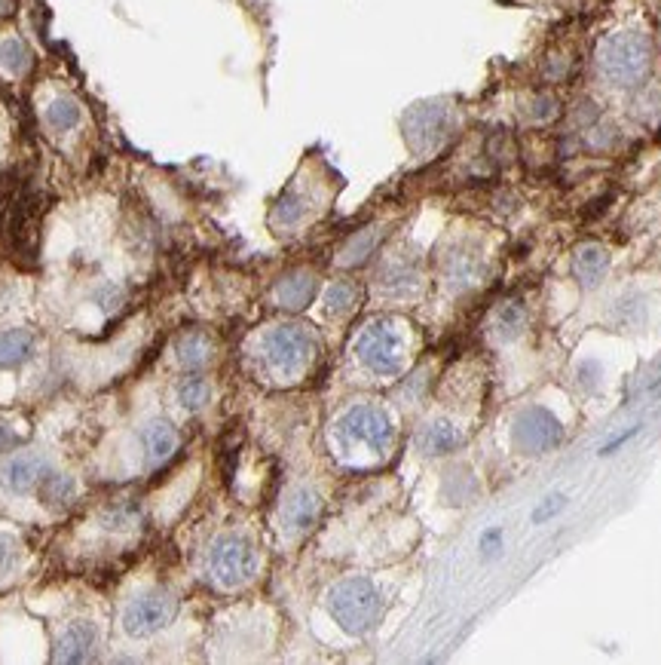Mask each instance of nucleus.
I'll list each match as a JSON object with an SVG mask.
<instances>
[{
  "instance_id": "nucleus-11",
  "label": "nucleus",
  "mask_w": 661,
  "mask_h": 665,
  "mask_svg": "<svg viewBox=\"0 0 661 665\" xmlns=\"http://www.w3.org/2000/svg\"><path fill=\"white\" fill-rule=\"evenodd\" d=\"M95 647H98V629L86 620H77L56 638L53 659L56 662H89L95 656Z\"/></svg>"
},
{
  "instance_id": "nucleus-13",
  "label": "nucleus",
  "mask_w": 661,
  "mask_h": 665,
  "mask_svg": "<svg viewBox=\"0 0 661 665\" xmlns=\"http://www.w3.org/2000/svg\"><path fill=\"white\" fill-rule=\"evenodd\" d=\"M141 445H144V454H147V463H150V466L166 463V460L175 454V448H178L175 426H172L166 417L147 420L144 430H141Z\"/></svg>"
},
{
  "instance_id": "nucleus-2",
  "label": "nucleus",
  "mask_w": 661,
  "mask_h": 665,
  "mask_svg": "<svg viewBox=\"0 0 661 665\" xmlns=\"http://www.w3.org/2000/svg\"><path fill=\"white\" fill-rule=\"evenodd\" d=\"M328 610L340 629H346L349 635H362L380 623L383 598L371 580L349 577L328 592Z\"/></svg>"
},
{
  "instance_id": "nucleus-17",
  "label": "nucleus",
  "mask_w": 661,
  "mask_h": 665,
  "mask_svg": "<svg viewBox=\"0 0 661 665\" xmlns=\"http://www.w3.org/2000/svg\"><path fill=\"white\" fill-rule=\"evenodd\" d=\"M456 445H460V430L450 420H432L420 433V448L426 454H450Z\"/></svg>"
},
{
  "instance_id": "nucleus-15",
  "label": "nucleus",
  "mask_w": 661,
  "mask_h": 665,
  "mask_svg": "<svg viewBox=\"0 0 661 665\" xmlns=\"http://www.w3.org/2000/svg\"><path fill=\"white\" fill-rule=\"evenodd\" d=\"M606 270H609V252L603 246L588 243L573 258V273L582 285H597L606 276Z\"/></svg>"
},
{
  "instance_id": "nucleus-4",
  "label": "nucleus",
  "mask_w": 661,
  "mask_h": 665,
  "mask_svg": "<svg viewBox=\"0 0 661 665\" xmlns=\"http://www.w3.org/2000/svg\"><path fill=\"white\" fill-rule=\"evenodd\" d=\"M264 356L273 371L291 377L307 368L310 359L316 356V338L300 325H279L264 341Z\"/></svg>"
},
{
  "instance_id": "nucleus-1",
  "label": "nucleus",
  "mask_w": 661,
  "mask_h": 665,
  "mask_svg": "<svg viewBox=\"0 0 661 665\" xmlns=\"http://www.w3.org/2000/svg\"><path fill=\"white\" fill-rule=\"evenodd\" d=\"M597 68L606 77V83H613L619 89H634L646 80V74L652 68V46L637 31L613 34L600 46Z\"/></svg>"
},
{
  "instance_id": "nucleus-9",
  "label": "nucleus",
  "mask_w": 661,
  "mask_h": 665,
  "mask_svg": "<svg viewBox=\"0 0 661 665\" xmlns=\"http://www.w3.org/2000/svg\"><path fill=\"white\" fill-rule=\"evenodd\" d=\"M564 430L561 423H557L548 411L542 408H527L518 420H515V442L530 451V454H539V451H551L557 442H561Z\"/></svg>"
},
{
  "instance_id": "nucleus-25",
  "label": "nucleus",
  "mask_w": 661,
  "mask_h": 665,
  "mask_svg": "<svg viewBox=\"0 0 661 665\" xmlns=\"http://www.w3.org/2000/svg\"><path fill=\"white\" fill-rule=\"evenodd\" d=\"M637 433H640V426H631V430H625L622 436H616V439H609L606 445H600V451H597V454H600V457H609V454H613V451L625 448V445H628V442H631V439H634Z\"/></svg>"
},
{
  "instance_id": "nucleus-20",
  "label": "nucleus",
  "mask_w": 661,
  "mask_h": 665,
  "mask_svg": "<svg viewBox=\"0 0 661 665\" xmlns=\"http://www.w3.org/2000/svg\"><path fill=\"white\" fill-rule=\"evenodd\" d=\"M80 120H83L80 105L74 99H65V95L56 102H49V108H46V123H49V129H56V132H71V129L80 126Z\"/></svg>"
},
{
  "instance_id": "nucleus-24",
  "label": "nucleus",
  "mask_w": 661,
  "mask_h": 665,
  "mask_svg": "<svg viewBox=\"0 0 661 665\" xmlns=\"http://www.w3.org/2000/svg\"><path fill=\"white\" fill-rule=\"evenodd\" d=\"M567 509V497L564 494H551L542 506L533 509V525H545V521H551L554 515H561Z\"/></svg>"
},
{
  "instance_id": "nucleus-28",
  "label": "nucleus",
  "mask_w": 661,
  "mask_h": 665,
  "mask_svg": "<svg viewBox=\"0 0 661 665\" xmlns=\"http://www.w3.org/2000/svg\"><path fill=\"white\" fill-rule=\"evenodd\" d=\"M16 442H19V439H16V433L10 430V426H7L4 420H0V451H10Z\"/></svg>"
},
{
  "instance_id": "nucleus-10",
  "label": "nucleus",
  "mask_w": 661,
  "mask_h": 665,
  "mask_svg": "<svg viewBox=\"0 0 661 665\" xmlns=\"http://www.w3.org/2000/svg\"><path fill=\"white\" fill-rule=\"evenodd\" d=\"M46 479V460L37 454H16L0 469V485L10 494H28Z\"/></svg>"
},
{
  "instance_id": "nucleus-27",
  "label": "nucleus",
  "mask_w": 661,
  "mask_h": 665,
  "mask_svg": "<svg viewBox=\"0 0 661 665\" xmlns=\"http://www.w3.org/2000/svg\"><path fill=\"white\" fill-rule=\"evenodd\" d=\"M481 552L484 555H499L502 552V531L499 528H493L481 537Z\"/></svg>"
},
{
  "instance_id": "nucleus-29",
  "label": "nucleus",
  "mask_w": 661,
  "mask_h": 665,
  "mask_svg": "<svg viewBox=\"0 0 661 665\" xmlns=\"http://www.w3.org/2000/svg\"><path fill=\"white\" fill-rule=\"evenodd\" d=\"M10 7H13L10 0H0V16H4V13H10Z\"/></svg>"
},
{
  "instance_id": "nucleus-22",
  "label": "nucleus",
  "mask_w": 661,
  "mask_h": 665,
  "mask_svg": "<svg viewBox=\"0 0 661 665\" xmlns=\"http://www.w3.org/2000/svg\"><path fill=\"white\" fill-rule=\"evenodd\" d=\"M40 497L49 506H65L74 497V482L68 479V475H46V479L40 482Z\"/></svg>"
},
{
  "instance_id": "nucleus-12",
  "label": "nucleus",
  "mask_w": 661,
  "mask_h": 665,
  "mask_svg": "<svg viewBox=\"0 0 661 665\" xmlns=\"http://www.w3.org/2000/svg\"><path fill=\"white\" fill-rule=\"evenodd\" d=\"M322 515V497L313 491V488H294L282 506V518H285V528L291 531H310Z\"/></svg>"
},
{
  "instance_id": "nucleus-19",
  "label": "nucleus",
  "mask_w": 661,
  "mask_h": 665,
  "mask_svg": "<svg viewBox=\"0 0 661 665\" xmlns=\"http://www.w3.org/2000/svg\"><path fill=\"white\" fill-rule=\"evenodd\" d=\"M31 62H34V56H31V50H28V43H25V40H19V37L0 40V65H4L7 74L22 77V74L31 68Z\"/></svg>"
},
{
  "instance_id": "nucleus-14",
  "label": "nucleus",
  "mask_w": 661,
  "mask_h": 665,
  "mask_svg": "<svg viewBox=\"0 0 661 665\" xmlns=\"http://www.w3.org/2000/svg\"><path fill=\"white\" fill-rule=\"evenodd\" d=\"M316 298V276L313 273H291L276 285V301L285 310H303Z\"/></svg>"
},
{
  "instance_id": "nucleus-16",
  "label": "nucleus",
  "mask_w": 661,
  "mask_h": 665,
  "mask_svg": "<svg viewBox=\"0 0 661 665\" xmlns=\"http://www.w3.org/2000/svg\"><path fill=\"white\" fill-rule=\"evenodd\" d=\"M175 350H178V362L184 368H202V365H209V359L215 353V344H212L209 335H202V331H187Z\"/></svg>"
},
{
  "instance_id": "nucleus-6",
  "label": "nucleus",
  "mask_w": 661,
  "mask_h": 665,
  "mask_svg": "<svg viewBox=\"0 0 661 665\" xmlns=\"http://www.w3.org/2000/svg\"><path fill=\"white\" fill-rule=\"evenodd\" d=\"M175 613H178V601L169 592L163 589L144 592L135 601H129V607L123 610V632L129 638H150L160 629H166L175 620Z\"/></svg>"
},
{
  "instance_id": "nucleus-18",
  "label": "nucleus",
  "mask_w": 661,
  "mask_h": 665,
  "mask_svg": "<svg viewBox=\"0 0 661 665\" xmlns=\"http://www.w3.org/2000/svg\"><path fill=\"white\" fill-rule=\"evenodd\" d=\"M34 350V338L25 328H13L0 335V368H16L22 365Z\"/></svg>"
},
{
  "instance_id": "nucleus-5",
  "label": "nucleus",
  "mask_w": 661,
  "mask_h": 665,
  "mask_svg": "<svg viewBox=\"0 0 661 665\" xmlns=\"http://www.w3.org/2000/svg\"><path fill=\"white\" fill-rule=\"evenodd\" d=\"M258 567V552L239 534H224L215 540L209 552V570L221 586H239L254 577Z\"/></svg>"
},
{
  "instance_id": "nucleus-21",
  "label": "nucleus",
  "mask_w": 661,
  "mask_h": 665,
  "mask_svg": "<svg viewBox=\"0 0 661 665\" xmlns=\"http://www.w3.org/2000/svg\"><path fill=\"white\" fill-rule=\"evenodd\" d=\"M355 304H359V289H355V285H349V282H334L331 289L325 292V307H328V313H334V316L352 313Z\"/></svg>"
},
{
  "instance_id": "nucleus-8",
  "label": "nucleus",
  "mask_w": 661,
  "mask_h": 665,
  "mask_svg": "<svg viewBox=\"0 0 661 665\" xmlns=\"http://www.w3.org/2000/svg\"><path fill=\"white\" fill-rule=\"evenodd\" d=\"M450 123L453 120L444 105H435V102L417 105L414 111H408V117H404V135H408V145L417 154H429L447 138Z\"/></svg>"
},
{
  "instance_id": "nucleus-23",
  "label": "nucleus",
  "mask_w": 661,
  "mask_h": 665,
  "mask_svg": "<svg viewBox=\"0 0 661 665\" xmlns=\"http://www.w3.org/2000/svg\"><path fill=\"white\" fill-rule=\"evenodd\" d=\"M209 396H212V387H209V380H202V377H187L178 387V402L190 411H199L209 402Z\"/></svg>"
},
{
  "instance_id": "nucleus-26",
  "label": "nucleus",
  "mask_w": 661,
  "mask_h": 665,
  "mask_svg": "<svg viewBox=\"0 0 661 665\" xmlns=\"http://www.w3.org/2000/svg\"><path fill=\"white\" fill-rule=\"evenodd\" d=\"M13 564H16V543H13L10 537L0 534V574H4V570H10Z\"/></svg>"
},
{
  "instance_id": "nucleus-7",
  "label": "nucleus",
  "mask_w": 661,
  "mask_h": 665,
  "mask_svg": "<svg viewBox=\"0 0 661 665\" xmlns=\"http://www.w3.org/2000/svg\"><path fill=\"white\" fill-rule=\"evenodd\" d=\"M355 356L374 374H395L401 368V335L386 319H377L355 341Z\"/></svg>"
},
{
  "instance_id": "nucleus-3",
  "label": "nucleus",
  "mask_w": 661,
  "mask_h": 665,
  "mask_svg": "<svg viewBox=\"0 0 661 665\" xmlns=\"http://www.w3.org/2000/svg\"><path fill=\"white\" fill-rule=\"evenodd\" d=\"M334 430H337V439L343 445L377 451V454L389 451V445L395 439L389 414L383 408H377V405H355V408H349L337 420Z\"/></svg>"
}]
</instances>
